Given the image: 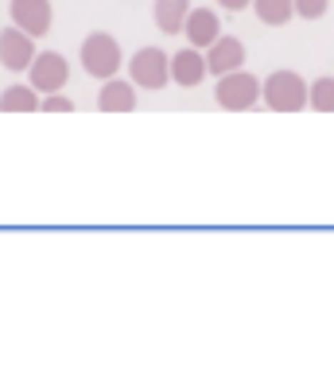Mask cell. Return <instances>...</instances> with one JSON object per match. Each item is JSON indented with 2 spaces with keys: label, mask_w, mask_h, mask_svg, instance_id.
Instances as JSON below:
<instances>
[{
  "label": "cell",
  "mask_w": 334,
  "mask_h": 365,
  "mask_svg": "<svg viewBox=\"0 0 334 365\" xmlns=\"http://www.w3.org/2000/svg\"><path fill=\"white\" fill-rule=\"evenodd\" d=\"M307 98H311V82L300 71H272L265 78L260 106H268L272 113H300L307 109Z\"/></svg>",
  "instance_id": "obj_1"
},
{
  "label": "cell",
  "mask_w": 334,
  "mask_h": 365,
  "mask_svg": "<svg viewBox=\"0 0 334 365\" xmlns=\"http://www.w3.org/2000/svg\"><path fill=\"white\" fill-rule=\"evenodd\" d=\"M78 58H82V71L90 74V78L109 82V78H117L121 63H125V51H121L117 36H109V31H93V36L82 39Z\"/></svg>",
  "instance_id": "obj_2"
},
{
  "label": "cell",
  "mask_w": 334,
  "mask_h": 365,
  "mask_svg": "<svg viewBox=\"0 0 334 365\" xmlns=\"http://www.w3.org/2000/svg\"><path fill=\"white\" fill-rule=\"evenodd\" d=\"M260 98H265V78L249 74V71H237V74H226L218 78V90H214V101L230 113H245V109H257Z\"/></svg>",
  "instance_id": "obj_3"
},
{
  "label": "cell",
  "mask_w": 334,
  "mask_h": 365,
  "mask_svg": "<svg viewBox=\"0 0 334 365\" xmlns=\"http://www.w3.org/2000/svg\"><path fill=\"white\" fill-rule=\"evenodd\" d=\"M128 82L136 90H156L160 93L167 82H171V55L160 47H140L133 58H128Z\"/></svg>",
  "instance_id": "obj_4"
},
{
  "label": "cell",
  "mask_w": 334,
  "mask_h": 365,
  "mask_svg": "<svg viewBox=\"0 0 334 365\" xmlns=\"http://www.w3.org/2000/svg\"><path fill=\"white\" fill-rule=\"evenodd\" d=\"M31 90L39 93V98H51V93H63L66 90V82H70V63L59 51H39L35 55V63H31Z\"/></svg>",
  "instance_id": "obj_5"
},
{
  "label": "cell",
  "mask_w": 334,
  "mask_h": 365,
  "mask_svg": "<svg viewBox=\"0 0 334 365\" xmlns=\"http://www.w3.org/2000/svg\"><path fill=\"white\" fill-rule=\"evenodd\" d=\"M8 16H12V28L28 31L31 39H43L55 24V8L51 0H12L8 4Z\"/></svg>",
  "instance_id": "obj_6"
},
{
  "label": "cell",
  "mask_w": 334,
  "mask_h": 365,
  "mask_svg": "<svg viewBox=\"0 0 334 365\" xmlns=\"http://www.w3.org/2000/svg\"><path fill=\"white\" fill-rule=\"evenodd\" d=\"M35 63V39L20 28H4L0 31V66L4 71H31Z\"/></svg>",
  "instance_id": "obj_7"
},
{
  "label": "cell",
  "mask_w": 334,
  "mask_h": 365,
  "mask_svg": "<svg viewBox=\"0 0 334 365\" xmlns=\"http://www.w3.org/2000/svg\"><path fill=\"white\" fill-rule=\"evenodd\" d=\"M183 36H187V47L210 51L218 39H222V20H218L214 8H191L187 24H183Z\"/></svg>",
  "instance_id": "obj_8"
},
{
  "label": "cell",
  "mask_w": 334,
  "mask_h": 365,
  "mask_svg": "<svg viewBox=\"0 0 334 365\" xmlns=\"http://www.w3.org/2000/svg\"><path fill=\"white\" fill-rule=\"evenodd\" d=\"M245 58H249V55H245V43L237 36H222L214 47L206 51V71L214 78L237 74V71H245Z\"/></svg>",
  "instance_id": "obj_9"
},
{
  "label": "cell",
  "mask_w": 334,
  "mask_h": 365,
  "mask_svg": "<svg viewBox=\"0 0 334 365\" xmlns=\"http://www.w3.org/2000/svg\"><path fill=\"white\" fill-rule=\"evenodd\" d=\"M206 51H195V47H183L171 55V82L179 90H195V86L206 78Z\"/></svg>",
  "instance_id": "obj_10"
},
{
  "label": "cell",
  "mask_w": 334,
  "mask_h": 365,
  "mask_svg": "<svg viewBox=\"0 0 334 365\" xmlns=\"http://www.w3.org/2000/svg\"><path fill=\"white\" fill-rule=\"evenodd\" d=\"M98 109L101 113H133L136 109V86L125 82V78H109V82H101Z\"/></svg>",
  "instance_id": "obj_11"
},
{
  "label": "cell",
  "mask_w": 334,
  "mask_h": 365,
  "mask_svg": "<svg viewBox=\"0 0 334 365\" xmlns=\"http://www.w3.org/2000/svg\"><path fill=\"white\" fill-rule=\"evenodd\" d=\"M187 16H191V0H152V20L163 36H183Z\"/></svg>",
  "instance_id": "obj_12"
},
{
  "label": "cell",
  "mask_w": 334,
  "mask_h": 365,
  "mask_svg": "<svg viewBox=\"0 0 334 365\" xmlns=\"http://www.w3.org/2000/svg\"><path fill=\"white\" fill-rule=\"evenodd\" d=\"M253 12L265 28H284L295 16V0H253Z\"/></svg>",
  "instance_id": "obj_13"
},
{
  "label": "cell",
  "mask_w": 334,
  "mask_h": 365,
  "mask_svg": "<svg viewBox=\"0 0 334 365\" xmlns=\"http://www.w3.org/2000/svg\"><path fill=\"white\" fill-rule=\"evenodd\" d=\"M43 106V98L31 90V86H8L0 93V113H35Z\"/></svg>",
  "instance_id": "obj_14"
},
{
  "label": "cell",
  "mask_w": 334,
  "mask_h": 365,
  "mask_svg": "<svg viewBox=\"0 0 334 365\" xmlns=\"http://www.w3.org/2000/svg\"><path fill=\"white\" fill-rule=\"evenodd\" d=\"M307 109H315V113H334V74H319V78L311 82Z\"/></svg>",
  "instance_id": "obj_15"
},
{
  "label": "cell",
  "mask_w": 334,
  "mask_h": 365,
  "mask_svg": "<svg viewBox=\"0 0 334 365\" xmlns=\"http://www.w3.org/2000/svg\"><path fill=\"white\" fill-rule=\"evenodd\" d=\"M330 12V0H295V16L307 24H315V20H323V16Z\"/></svg>",
  "instance_id": "obj_16"
},
{
  "label": "cell",
  "mask_w": 334,
  "mask_h": 365,
  "mask_svg": "<svg viewBox=\"0 0 334 365\" xmlns=\"http://www.w3.org/2000/svg\"><path fill=\"white\" fill-rule=\"evenodd\" d=\"M39 113H74V101H70L66 93H51V98H43Z\"/></svg>",
  "instance_id": "obj_17"
},
{
  "label": "cell",
  "mask_w": 334,
  "mask_h": 365,
  "mask_svg": "<svg viewBox=\"0 0 334 365\" xmlns=\"http://www.w3.org/2000/svg\"><path fill=\"white\" fill-rule=\"evenodd\" d=\"M218 4H222L226 12H245V8L253 4V0H218Z\"/></svg>",
  "instance_id": "obj_18"
}]
</instances>
